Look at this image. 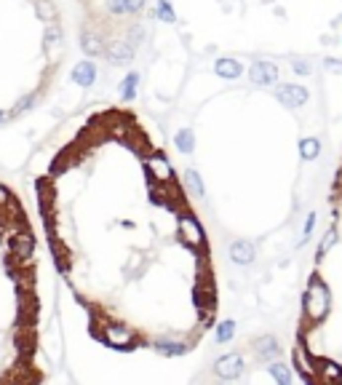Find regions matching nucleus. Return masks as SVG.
<instances>
[{"instance_id": "nucleus-1", "label": "nucleus", "mask_w": 342, "mask_h": 385, "mask_svg": "<svg viewBox=\"0 0 342 385\" xmlns=\"http://www.w3.org/2000/svg\"><path fill=\"white\" fill-rule=\"evenodd\" d=\"M329 305H332V294H329L326 284L313 278L310 287H307V294H305V313L310 321H321L326 313H329Z\"/></svg>"}, {"instance_id": "nucleus-2", "label": "nucleus", "mask_w": 342, "mask_h": 385, "mask_svg": "<svg viewBox=\"0 0 342 385\" xmlns=\"http://www.w3.org/2000/svg\"><path fill=\"white\" fill-rule=\"evenodd\" d=\"M32 251H35V238L27 230H19L16 236H11V257L16 260V265H30Z\"/></svg>"}, {"instance_id": "nucleus-3", "label": "nucleus", "mask_w": 342, "mask_h": 385, "mask_svg": "<svg viewBox=\"0 0 342 385\" xmlns=\"http://www.w3.org/2000/svg\"><path fill=\"white\" fill-rule=\"evenodd\" d=\"M179 236H182V241H185L187 246H193V249L203 246V241H206V233H203V228L198 225V220H195L193 214H182L179 217Z\"/></svg>"}, {"instance_id": "nucleus-4", "label": "nucleus", "mask_w": 342, "mask_h": 385, "mask_svg": "<svg viewBox=\"0 0 342 385\" xmlns=\"http://www.w3.org/2000/svg\"><path fill=\"white\" fill-rule=\"evenodd\" d=\"M102 340H104V345H113V348H131L134 332L126 329L123 324H107L102 332Z\"/></svg>"}, {"instance_id": "nucleus-5", "label": "nucleus", "mask_w": 342, "mask_h": 385, "mask_svg": "<svg viewBox=\"0 0 342 385\" xmlns=\"http://www.w3.org/2000/svg\"><path fill=\"white\" fill-rule=\"evenodd\" d=\"M278 99H281V104H286L289 110H294V107H302V104L310 99V94H307L305 86L284 83V86H278Z\"/></svg>"}, {"instance_id": "nucleus-6", "label": "nucleus", "mask_w": 342, "mask_h": 385, "mask_svg": "<svg viewBox=\"0 0 342 385\" xmlns=\"http://www.w3.org/2000/svg\"><path fill=\"white\" fill-rule=\"evenodd\" d=\"M214 372H216V377H222V380H235V377H241V372H243V358L238 353H227V356L216 358Z\"/></svg>"}, {"instance_id": "nucleus-7", "label": "nucleus", "mask_w": 342, "mask_h": 385, "mask_svg": "<svg viewBox=\"0 0 342 385\" xmlns=\"http://www.w3.org/2000/svg\"><path fill=\"white\" fill-rule=\"evenodd\" d=\"M249 81L254 86H273L278 81V67L273 62H256L252 70H249Z\"/></svg>"}, {"instance_id": "nucleus-8", "label": "nucleus", "mask_w": 342, "mask_h": 385, "mask_svg": "<svg viewBox=\"0 0 342 385\" xmlns=\"http://www.w3.org/2000/svg\"><path fill=\"white\" fill-rule=\"evenodd\" d=\"M254 243L246 241V238H238V241H233V246H230V260L235 265H252L254 262Z\"/></svg>"}, {"instance_id": "nucleus-9", "label": "nucleus", "mask_w": 342, "mask_h": 385, "mask_svg": "<svg viewBox=\"0 0 342 385\" xmlns=\"http://www.w3.org/2000/svg\"><path fill=\"white\" fill-rule=\"evenodd\" d=\"M72 81L78 86H83V89H88V86L96 83V67L91 62H81L75 64V70H72Z\"/></svg>"}, {"instance_id": "nucleus-10", "label": "nucleus", "mask_w": 342, "mask_h": 385, "mask_svg": "<svg viewBox=\"0 0 342 385\" xmlns=\"http://www.w3.org/2000/svg\"><path fill=\"white\" fill-rule=\"evenodd\" d=\"M155 348L161 356H185L187 353V342H179V340H171V337H158L155 340Z\"/></svg>"}, {"instance_id": "nucleus-11", "label": "nucleus", "mask_w": 342, "mask_h": 385, "mask_svg": "<svg viewBox=\"0 0 342 385\" xmlns=\"http://www.w3.org/2000/svg\"><path fill=\"white\" fill-rule=\"evenodd\" d=\"M104 54H107V59L113 64H126V62H131V56H134V46L115 43V46H110V48H104Z\"/></svg>"}, {"instance_id": "nucleus-12", "label": "nucleus", "mask_w": 342, "mask_h": 385, "mask_svg": "<svg viewBox=\"0 0 342 385\" xmlns=\"http://www.w3.org/2000/svg\"><path fill=\"white\" fill-rule=\"evenodd\" d=\"M147 166H150V174L161 182H171V166L163 155H150L147 158Z\"/></svg>"}, {"instance_id": "nucleus-13", "label": "nucleus", "mask_w": 342, "mask_h": 385, "mask_svg": "<svg viewBox=\"0 0 342 385\" xmlns=\"http://www.w3.org/2000/svg\"><path fill=\"white\" fill-rule=\"evenodd\" d=\"M254 350H256V356L262 358V361H267V358H275L281 353V348H278V340H275L273 335H267V337H259L254 345Z\"/></svg>"}, {"instance_id": "nucleus-14", "label": "nucleus", "mask_w": 342, "mask_h": 385, "mask_svg": "<svg viewBox=\"0 0 342 385\" xmlns=\"http://www.w3.org/2000/svg\"><path fill=\"white\" fill-rule=\"evenodd\" d=\"M214 70H216V75H222V78H241L243 75L241 62H235V59H216Z\"/></svg>"}, {"instance_id": "nucleus-15", "label": "nucleus", "mask_w": 342, "mask_h": 385, "mask_svg": "<svg viewBox=\"0 0 342 385\" xmlns=\"http://www.w3.org/2000/svg\"><path fill=\"white\" fill-rule=\"evenodd\" d=\"M81 43H83V51H86L88 56H99V54H104V46H102V41H99V38H96L91 30H83Z\"/></svg>"}, {"instance_id": "nucleus-16", "label": "nucleus", "mask_w": 342, "mask_h": 385, "mask_svg": "<svg viewBox=\"0 0 342 385\" xmlns=\"http://www.w3.org/2000/svg\"><path fill=\"white\" fill-rule=\"evenodd\" d=\"M136 89H139V72H128L126 78H123V83H121V96H123V102H131V99L136 96Z\"/></svg>"}, {"instance_id": "nucleus-17", "label": "nucleus", "mask_w": 342, "mask_h": 385, "mask_svg": "<svg viewBox=\"0 0 342 385\" xmlns=\"http://www.w3.org/2000/svg\"><path fill=\"white\" fill-rule=\"evenodd\" d=\"M185 185L190 188V192H193L195 198H203L206 195V188H203V179H201V174L195 169H187L185 171Z\"/></svg>"}, {"instance_id": "nucleus-18", "label": "nucleus", "mask_w": 342, "mask_h": 385, "mask_svg": "<svg viewBox=\"0 0 342 385\" xmlns=\"http://www.w3.org/2000/svg\"><path fill=\"white\" fill-rule=\"evenodd\" d=\"M35 102H38V94L32 91V94H24L19 102L14 104V110H8V118H16V115H24L27 110H32L35 107Z\"/></svg>"}, {"instance_id": "nucleus-19", "label": "nucleus", "mask_w": 342, "mask_h": 385, "mask_svg": "<svg viewBox=\"0 0 342 385\" xmlns=\"http://www.w3.org/2000/svg\"><path fill=\"white\" fill-rule=\"evenodd\" d=\"M299 152H302V158H305V161H313V158H318V152H321V142L315 137L302 139V142H299Z\"/></svg>"}, {"instance_id": "nucleus-20", "label": "nucleus", "mask_w": 342, "mask_h": 385, "mask_svg": "<svg viewBox=\"0 0 342 385\" xmlns=\"http://www.w3.org/2000/svg\"><path fill=\"white\" fill-rule=\"evenodd\" d=\"M174 144H176V150H179V152H193V147H195V137H193V131L182 129L179 134L174 137Z\"/></svg>"}, {"instance_id": "nucleus-21", "label": "nucleus", "mask_w": 342, "mask_h": 385, "mask_svg": "<svg viewBox=\"0 0 342 385\" xmlns=\"http://www.w3.org/2000/svg\"><path fill=\"white\" fill-rule=\"evenodd\" d=\"M267 369H270V375L275 377V383H281V385H289L294 380L292 369H289L286 364H273V367H267Z\"/></svg>"}, {"instance_id": "nucleus-22", "label": "nucleus", "mask_w": 342, "mask_h": 385, "mask_svg": "<svg viewBox=\"0 0 342 385\" xmlns=\"http://www.w3.org/2000/svg\"><path fill=\"white\" fill-rule=\"evenodd\" d=\"M233 335H235V321H222L219 327H216V342L219 345H227L233 340Z\"/></svg>"}, {"instance_id": "nucleus-23", "label": "nucleus", "mask_w": 342, "mask_h": 385, "mask_svg": "<svg viewBox=\"0 0 342 385\" xmlns=\"http://www.w3.org/2000/svg\"><path fill=\"white\" fill-rule=\"evenodd\" d=\"M45 46L48 48H59L62 46V27L59 24H48L45 27Z\"/></svg>"}, {"instance_id": "nucleus-24", "label": "nucleus", "mask_w": 342, "mask_h": 385, "mask_svg": "<svg viewBox=\"0 0 342 385\" xmlns=\"http://www.w3.org/2000/svg\"><path fill=\"white\" fill-rule=\"evenodd\" d=\"M158 16H161L163 22H169V24L176 22V14H174V8H171L169 0H158Z\"/></svg>"}, {"instance_id": "nucleus-25", "label": "nucleus", "mask_w": 342, "mask_h": 385, "mask_svg": "<svg viewBox=\"0 0 342 385\" xmlns=\"http://www.w3.org/2000/svg\"><path fill=\"white\" fill-rule=\"evenodd\" d=\"M334 241H337V233H334V230H329V233L324 236V241H321V246H318V254H315V257H318V260H324V254H326V251L334 246Z\"/></svg>"}, {"instance_id": "nucleus-26", "label": "nucleus", "mask_w": 342, "mask_h": 385, "mask_svg": "<svg viewBox=\"0 0 342 385\" xmlns=\"http://www.w3.org/2000/svg\"><path fill=\"white\" fill-rule=\"evenodd\" d=\"M324 380H334V383H342V369L337 364H324Z\"/></svg>"}, {"instance_id": "nucleus-27", "label": "nucleus", "mask_w": 342, "mask_h": 385, "mask_svg": "<svg viewBox=\"0 0 342 385\" xmlns=\"http://www.w3.org/2000/svg\"><path fill=\"white\" fill-rule=\"evenodd\" d=\"M54 14H56V8L48 3V0H41V3H38V16H41V19L51 22V19H54Z\"/></svg>"}, {"instance_id": "nucleus-28", "label": "nucleus", "mask_w": 342, "mask_h": 385, "mask_svg": "<svg viewBox=\"0 0 342 385\" xmlns=\"http://www.w3.org/2000/svg\"><path fill=\"white\" fill-rule=\"evenodd\" d=\"M107 11H110V14H118V16L128 14V11H126V0H107Z\"/></svg>"}, {"instance_id": "nucleus-29", "label": "nucleus", "mask_w": 342, "mask_h": 385, "mask_svg": "<svg viewBox=\"0 0 342 385\" xmlns=\"http://www.w3.org/2000/svg\"><path fill=\"white\" fill-rule=\"evenodd\" d=\"M313 228H315V214L310 211V214H307V220H305V228H302V243L307 241V238H310V233H313Z\"/></svg>"}, {"instance_id": "nucleus-30", "label": "nucleus", "mask_w": 342, "mask_h": 385, "mask_svg": "<svg viewBox=\"0 0 342 385\" xmlns=\"http://www.w3.org/2000/svg\"><path fill=\"white\" fill-rule=\"evenodd\" d=\"M294 72H297V75H310L313 67H310L307 62H299V59H294Z\"/></svg>"}, {"instance_id": "nucleus-31", "label": "nucleus", "mask_w": 342, "mask_h": 385, "mask_svg": "<svg viewBox=\"0 0 342 385\" xmlns=\"http://www.w3.org/2000/svg\"><path fill=\"white\" fill-rule=\"evenodd\" d=\"M144 8V0H126V11L128 14H139Z\"/></svg>"}, {"instance_id": "nucleus-32", "label": "nucleus", "mask_w": 342, "mask_h": 385, "mask_svg": "<svg viewBox=\"0 0 342 385\" xmlns=\"http://www.w3.org/2000/svg\"><path fill=\"white\" fill-rule=\"evenodd\" d=\"M5 203H8V190L0 185V206H5Z\"/></svg>"}, {"instance_id": "nucleus-33", "label": "nucleus", "mask_w": 342, "mask_h": 385, "mask_svg": "<svg viewBox=\"0 0 342 385\" xmlns=\"http://www.w3.org/2000/svg\"><path fill=\"white\" fill-rule=\"evenodd\" d=\"M326 64H329V67H334V70H342V62H340V59H326Z\"/></svg>"}, {"instance_id": "nucleus-34", "label": "nucleus", "mask_w": 342, "mask_h": 385, "mask_svg": "<svg viewBox=\"0 0 342 385\" xmlns=\"http://www.w3.org/2000/svg\"><path fill=\"white\" fill-rule=\"evenodd\" d=\"M3 121H8V112H3V110H0V123H3Z\"/></svg>"}]
</instances>
